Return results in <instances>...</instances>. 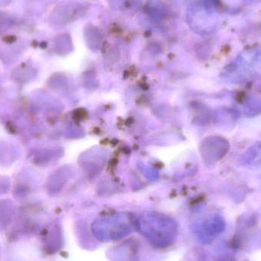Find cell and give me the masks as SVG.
<instances>
[{"instance_id":"1","label":"cell","mask_w":261,"mask_h":261,"mask_svg":"<svg viewBox=\"0 0 261 261\" xmlns=\"http://www.w3.org/2000/svg\"><path fill=\"white\" fill-rule=\"evenodd\" d=\"M138 225L141 234L156 248L168 247L174 242L177 234L176 225L163 218L145 219Z\"/></svg>"},{"instance_id":"2","label":"cell","mask_w":261,"mask_h":261,"mask_svg":"<svg viewBox=\"0 0 261 261\" xmlns=\"http://www.w3.org/2000/svg\"><path fill=\"white\" fill-rule=\"evenodd\" d=\"M93 231L96 239L108 242L125 237L132 232V228L124 221L110 219L93 225Z\"/></svg>"}]
</instances>
